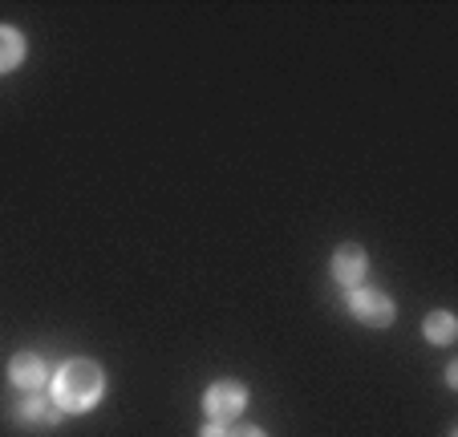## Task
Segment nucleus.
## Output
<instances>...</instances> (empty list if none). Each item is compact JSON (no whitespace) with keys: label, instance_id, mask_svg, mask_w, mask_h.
I'll return each mask as SVG.
<instances>
[{"label":"nucleus","instance_id":"obj_4","mask_svg":"<svg viewBox=\"0 0 458 437\" xmlns=\"http://www.w3.org/2000/svg\"><path fill=\"white\" fill-rule=\"evenodd\" d=\"M13 373V385L17 389H29V393H41L45 381H49V369H45V360L37 357V352H17L9 365Z\"/></svg>","mask_w":458,"mask_h":437},{"label":"nucleus","instance_id":"obj_6","mask_svg":"<svg viewBox=\"0 0 458 437\" xmlns=\"http://www.w3.org/2000/svg\"><path fill=\"white\" fill-rule=\"evenodd\" d=\"M21 57H25V37H21L17 29L0 25V73L17 69V65H21Z\"/></svg>","mask_w":458,"mask_h":437},{"label":"nucleus","instance_id":"obj_8","mask_svg":"<svg viewBox=\"0 0 458 437\" xmlns=\"http://www.w3.org/2000/svg\"><path fill=\"white\" fill-rule=\"evenodd\" d=\"M422 332H426V340H434V344H450L458 336V324H454L450 312H430L426 324H422Z\"/></svg>","mask_w":458,"mask_h":437},{"label":"nucleus","instance_id":"obj_5","mask_svg":"<svg viewBox=\"0 0 458 437\" xmlns=\"http://www.w3.org/2000/svg\"><path fill=\"white\" fill-rule=\"evenodd\" d=\"M365 267H369V256H365L357 243H341L337 256H333V275H337L341 283H349V288L365 275Z\"/></svg>","mask_w":458,"mask_h":437},{"label":"nucleus","instance_id":"obj_9","mask_svg":"<svg viewBox=\"0 0 458 437\" xmlns=\"http://www.w3.org/2000/svg\"><path fill=\"white\" fill-rule=\"evenodd\" d=\"M199 437H232V433H227V425H219V421H211V425L203 429Z\"/></svg>","mask_w":458,"mask_h":437},{"label":"nucleus","instance_id":"obj_10","mask_svg":"<svg viewBox=\"0 0 458 437\" xmlns=\"http://www.w3.org/2000/svg\"><path fill=\"white\" fill-rule=\"evenodd\" d=\"M232 437H268V433H264V429H256V425H243V429H235Z\"/></svg>","mask_w":458,"mask_h":437},{"label":"nucleus","instance_id":"obj_2","mask_svg":"<svg viewBox=\"0 0 458 437\" xmlns=\"http://www.w3.org/2000/svg\"><path fill=\"white\" fill-rule=\"evenodd\" d=\"M203 409H208L211 421L227 425V421H235L248 409V389H243L240 381H216V385L208 389V397H203Z\"/></svg>","mask_w":458,"mask_h":437},{"label":"nucleus","instance_id":"obj_1","mask_svg":"<svg viewBox=\"0 0 458 437\" xmlns=\"http://www.w3.org/2000/svg\"><path fill=\"white\" fill-rule=\"evenodd\" d=\"M106 393V373L98 369L94 360H70L61 365L53 377V405L61 413H86L102 401Z\"/></svg>","mask_w":458,"mask_h":437},{"label":"nucleus","instance_id":"obj_7","mask_svg":"<svg viewBox=\"0 0 458 437\" xmlns=\"http://www.w3.org/2000/svg\"><path fill=\"white\" fill-rule=\"evenodd\" d=\"M17 421L21 425H57V409H49V401H41V393H33L29 401H21Z\"/></svg>","mask_w":458,"mask_h":437},{"label":"nucleus","instance_id":"obj_3","mask_svg":"<svg viewBox=\"0 0 458 437\" xmlns=\"http://www.w3.org/2000/svg\"><path fill=\"white\" fill-rule=\"evenodd\" d=\"M349 312H353L361 324L369 328H389L394 324V300H389L386 291L377 288H353V296H349Z\"/></svg>","mask_w":458,"mask_h":437}]
</instances>
